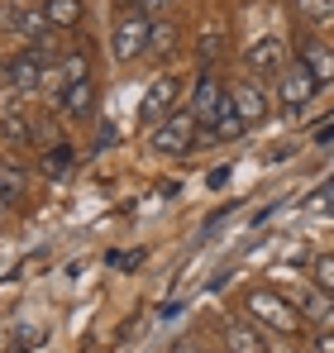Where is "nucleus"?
Returning a JSON list of instances; mask_svg holds the SVG:
<instances>
[{
    "mask_svg": "<svg viewBox=\"0 0 334 353\" xmlns=\"http://www.w3.org/2000/svg\"><path fill=\"white\" fill-rule=\"evenodd\" d=\"M244 310H248V320H253V325L273 330V334H282V339L301 330V310H296L286 296H277V292H253L248 301H244Z\"/></svg>",
    "mask_w": 334,
    "mask_h": 353,
    "instance_id": "nucleus-1",
    "label": "nucleus"
},
{
    "mask_svg": "<svg viewBox=\"0 0 334 353\" xmlns=\"http://www.w3.org/2000/svg\"><path fill=\"white\" fill-rule=\"evenodd\" d=\"M196 134H201V124H196V115H191V105H186V110H167V119H158V124H153L148 143H153V153H167V158H181V153H191Z\"/></svg>",
    "mask_w": 334,
    "mask_h": 353,
    "instance_id": "nucleus-2",
    "label": "nucleus"
},
{
    "mask_svg": "<svg viewBox=\"0 0 334 353\" xmlns=\"http://www.w3.org/2000/svg\"><path fill=\"white\" fill-rule=\"evenodd\" d=\"M148 34H153V24H148V14H139V10H129V14H119V24H115V58L119 62H134L148 53Z\"/></svg>",
    "mask_w": 334,
    "mask_h": 353,
    "instance_id": "nucleus-3",
    "label": "nucleus"
},
{
    "mask_svg": "<svg viewBox=\"0 0 334 353\" xmlns=\"http://www.w3.org/2000/svg\"><path fill=\"white\" fill-rule=\"evenodd\" d=\"M277 91H282V105H286V110H301V105H311V96H315L320 86H315V77H311L301 62H282Z\"/></svg>",
    "mask_w": 334,
    "mask_h": 353,
    "instance_id": "nucleus-4",
    "label": "nucleus"
},
{
    "mask_svg": "<svg viewBox=\"0 0 334 353\" xmlns=\"http://www.w3.org/2000/svg\"><path fill=\"white\" fill-rule=\"evenodd\" d=\"M177 91H181V81L177 77H158L153 86H148V96H144V105H139V124H158V119H167V110H172V101H177Z\"/></svg>",
    "mask_w": 334,
    "mask_h": 353,
    "instance_id": "nucleus-5",
    "label": "nucleus"
},
{
    "mask_svg": "<svg viewBox=\"0 0 334 353\" xmlns=\"http://www.w3.org/2000/svg\"><path fill=\"white\" fill-rule=\"evenodd\" d=\"M296 62L315 77V86H330L334 81V48H325L320 39H301L296 43Z\"/></svg>",
    "mask_w": 334,
    "mask_h": 353,
    "instance_id": "nucleus-6",
    "label": "nucleus"
},
{
    "mask_svg": "<svg viewBox=\"0 0 334 353\" xmlns=\"http://www.w3.org/2000/svg\"><path fill=\"white\" fill-rule=\"evenodd\" d=\"M220 339H224V349H229V353H268V339L258 334L253 320H224Z\"/></svg>",
    "mask_w": 334,
    "mask_h": 353,
    "instance_id": "nucleus-7",
    "label": "nucleus"
},
{
    "mask_svg": "<svg viewBox=\"0 0 334 353\" xmlns=\"http://www.w3.org/2000/svg\"><path fill=\"white\" fill-rule=\"evenodd\" d=\"M220 96H224L220 77H201V81H196V91H191V115H196L201 129H210V119L220 110Z\"/></svg>",
    "mask_w": 334,
    "mask_h": 353,
    "instance_id": "nucleus-8",
    "label": "nucleus"
},
{
    "mask_svg": "<svg viewBox=\"0 0 334 353\" xmlns=\"http://www.w3.org/2000/svg\"><path fill=\"white\" fill-rule=\"evenodd\" d=\"M0 19H5V29H14V34H19V39H29V43H34V39H43V34H53V24H48V14H43V10H24V5H14V10H5Z\"/></svg>",
    "mask_w": 334,
    "mask_h": 353,
    "instance_id": "nucleus-9",
    "label": "nucleus"
},
{
    "mask_svg": "<svg viewBox=\"0 0 334 353\" xmlns=\"http://www.w3.org/2000/svg\"><path fill=\"white\" fill-rule=\"evenodd\" d=\"M57 105H62V115H67V119H86V115H91V105H96V81H91V77L72 81V86L57 96Z\"/></svg>",
    "mask_w": 334,
    "mask_h": 353,
    "instance_id": "nucleus-10",
    "label": "nucleus"
},
{
    "mask_svg": "<svg viewBox=\"0 0 334 353\" xmlns=\"http://www.w3.org/2000/svg\"><path fill=\"white\" fill-rule=\"evenodd\" d=\"M81 77H91V58H86V53H67V58H57L53 67H48V86H53L57 96H62L72 81H81Z\"/></svg>",
    "mask_w": 334,
    "mask_h": 353,
    "instance_id": "nucleus-11",
    "label": "nucleus"
},
{
    "mask_svg": "<svg viewBox=\"0 0 334 353\" xmlns=\"http://www.w3.org/2000/svg\"><path fill=\"white\" fill-rule=\"evenodd\" d=\"M10 81L19 86V91H34V86H43L48 81V62H39L34 53H19V58H10Z\"/></svg>",
    "mask_w": 334,
    "mask_h": 353,
    "instance_id": "nucleus-12",
    "label": "nucleus"
},
{
    "mask_svg": "<svg viewBox=\"0 0 334 353\" xmlns=\"http://www.w3.org/2000/svg\"><path fill=\"white\" fill-rule=\"evenodd\" d=\"M244 62H248L253 72H282V39H273V34L253 39V43L244 48Z\"/></svg>",
    "mask_w": 334,
    "mask_h": 353,
    "instance_id": "nucleus-13",
    "label": "nucleus"
},
{
    "mask_svg": "<svg viewBox=\"0 0 334 353\" xmlns=\"http://www.w3.org/2000/svg\"><path fill=\"white\" fill-rule=\"evenodd\" d=\"M244 129H248V124H244V115H239L234 96L224 91V96H220V110H215V119H210V129H206V134H210V139H224V143H229V139H239Z\"/></svg>",
    "mask_w": 334,
    "mask_h": 353,
    "instance_id": "nucleus-14",
    "label": "nucleus"
},
{
    "mask_svg": "<svg viewBox=\"0 0 334 353\" xmlns=\"http://www.w3.org/2000/svg\"><path fill=\"white\" fill-rule=\"evenodd\" d=\"M234 96V105H239V115H244V124H263L268 119V96L253 86V81H244L239 91H229Z\"/></svg>",
    "mask_w": 334,
    "mask_h": 353,
    "instance_id": "nucleus-15",
    "label": "nucleus"
},
{
    "mask_svg": "<svg viewBox=\"0 0 334 353\" xmlns=\"http://www.w3.org/2000/svg\"><path fill=\"white\" fill-rule=\"evenodd\" d=\"M39 10L48 14V24H53V29H77V24H81V14H86V5H81V0H43Z\"/></svg>",
    "mask_w": 334,
    "mask_h": 353,
    "instance_id": "nucleus-16",
    "label": "nucleus"
},
{
    "mask_svg": "<svg viewBox=\"0 0 334 353\" xmlns=\"http://www.w3.org/2000/svg\"><path fill=\"white\" fill-rule=\"evenodd\" d=\"M301 310H306L320 330H334V296L330 292H306L301 296Z\"/></svg>",
    "mask_w": 334,
    "mask_h": 353,
    "instance_id": "nucleus-17",
    "label": "nucleus"
},
{
    "mask_svg": "<svg viewBox=\"0 0 334 353\" xmlns=\"http://www.w3.org/2000/svg\"><path fill=\"white\" fill-rule=\"evenodd\" d=\"M67 168H72V148H67V143H53V148L43 153V172H48V176H62Z\"/></svg>",
    "mask_w": 334,
    "mask_h": 353,
    "instance_id": "nucleus-18",
    "label": "nucleus"
},
{
    "mask_svg": "<svg viewBox=\"0 0 334 353\" xmlns=\"http://www.w3.org/2000/svg\"><path fill=\"white\" fill-rule=\"evenodd\" d=\"M311 277H315L320 292L334 296V258H315V263H311Z\"/></svg>",
    "mask_w": 334,
    "mask_h": 353,
    "instance_id": "nucleus-19",
    "label": "nucleus"
},
{
    "mask_svg": "<svg viewBox=\"0 0 334 353\" xmlns=\"http://www.w3.org/2000/svg\"><path fill=\"white\" fill-rule=\"evenodd\" d=\"M0 124H5V134H10L14 143H29V124H24V115H19V110H5V115H0Z\"/></svg>",
    "mask_w": 334,
    "mask_h": 353,
    "instance_id": "nucleus-20",
    "label": "nucleus"
},
{
    "mask_svg": "<svg viewBox=\"0 0 334 353\" xmlns=\"http://www.w3.org/2000/svg\"><path fill=\"white\" fill-rule=\"evenodd\" d=\"M0 186H5V196H10V201H19V191H24V172H19V168H10V163H0Z\"/></svg>",
    "mask_w": 334,
    "mask_h": 353,
    "instance_id": "nucleus-21",
    "label": "nucleus"
},
{
    "mask_svg": "<svg viewBox=\"0 0 334 353\" xmlns=\"http://www.w3.org/2000/svg\"><path fill=\"white\" fill-rule=\"evenodd\" d=\"M177 43V29L172 24H153V34H148V53H167Z\"/></svg>",
    "mask_w": 334,
    "mask_h": 353,
    "instance_id": "nucleus-22",
    "label": "nucleus"
},
{
    "mask_svg": "<svg viewBox=\"0 0 334 353\" xmlns=\"http://www.w3.org/2000/svg\"><path fill=\"white\" fill-rule=\"evenodd\" d=\"M296 5H301V14H306V19H320V24L334 19V0H296Z\"/></svg>",
    "mask_w": 334,
    "mask_h": 353,
    "instance_id": "nucleus-23",
    "label": "nucleus"
},
{
    "mask_svg": "<svg viewBox=\"0 0 334 353\" xmlns=\"http://www.w3.org/2000/svg\"><path fill=\"white\" fill-rule=\"evenodd\" d=\"M311 353H334V330H315L311 334Z\"/></svg>",
    "mask_w": 334,
    "mask_h": 353,
    "instance_id": "nucleus-24",
    "label": "nucleus"
},
{
    "mask_svg": "<svg viewBox=\"0 0 334 353\" xmlns=\"http://www.w3.org/2000/svg\"><path fill=\"white\" fill-rule=\"evenodd\" d=\"M129 5H134L139 14H167V10H172V0H129Z\"/></svg>",
    "mask_w": 334,
    "mask_h": 353,
    "instance_id": "nucleus-25",
    "label": "nucleus"
},
{
    "mask_svg": "<svg viewBox=\"0 0 334 353\" xmlns=\"http://www.w3.org/2000/svg\"><path fill=\"white\" fill-rule=\"evenodd\" d=\"M220 58V43H215V39H206V43H201V62H215Z\"/></svg>",
    "mask_w": 334,
    "mask_h": 353,
    "instance_id": "nucleus-26",
    "label": "nucleus"
},
{
    "mask_svg": "<svg viewBox=\"0 0 334 353\" xmlns=\"http://www.w3.org/2000/svg\"><path fill=\"white\" fill-rule=\"evenodd\" d=\"M268 353H296L291 344H268Z\"/></svg>",
    "mask_w": 334,
    "mask_h": 353,
    "instance_id": "nucleus-27",
    "label": "nucleus"
},
{
    "mask_svg": "<svg viewBox=\"0 0 334 353\" xmlns=\"http://www.w3.org/2000/svg\"><path fill=\"white\" fill-rule=\"evenodd\" d=\"M5 210H10V196H5V186H0V215H5Z\"/></svg>",
    "mask_w": 334,
    "mask_h": 353,
    "instance_id": "nucleus-28",
    "label": "nucleus"
}]
</instances>
